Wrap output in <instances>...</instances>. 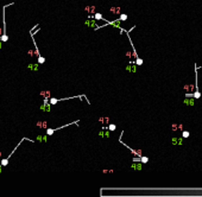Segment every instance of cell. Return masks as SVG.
Here are the masks:
<instances>
[{"instance_id":"cell-21","label":"cell","mask_w":202,"mask_h":197,"mask_svg":"<svg viewBox=\"0 0 202 197\" xmlns=\"http://www.w3.org/2000/svg\"><path fill=\"white\" fill-rule=\"evenodd\" d=\"M140 162H141L143 164H146V163L149 162V158L146 157V156H141V157H140Z\"/></svg>"},{"instance_id":"cell-11","label":"cell","mask_w":202,"mask_h":197,"mask_svg":"<svg viewBox=\"0 0 202 197\" xmlns=\"http://www.w3.org/2000/svg\"><path fill=\"white\" fill-rule=\"evenodd\" d=\"M98 122L101 125V126H108L109 125V118L108 116H101V118H99Z\"/></svg>"},{"instance_id":"cell-18","label":"cell","mask_w":202,"mask_h":197,"mask_svg":"<svg viewBox=\"0 0 202 197\" xmlns=\"http://www.w3.org/2000/svg\"><path fill=\"white\" fill-rule=\"evenodd\" d=\"M93 18H95L96 20H105V22H107L105 18L102 17V14L101 13H95V14H93Z\"/></svg>"},{"instance_id":"cell-13","label":"cell","mask_w":202,"mask_h":197,"mask_svg":"<svg viewBox=\"0 0 202 197\" xmlns=\"http://www.w3.org/2000/svg\"><path fill=\"white\" fill-rule=\"evenodd\" d=\"M26 68L29 70H31V71H38L39 70V63L38 62L37 63H29Z\"/></svg>"},{"instance_id":"cell-9","label":"cell","mask_w":202,"mask_h":197,"mask_svg":"<svg viewBox=\"0 0 202 197\" xmlns=\"http://www.w3.org/2000/svg\"><path fill=\"white\" fill-rule=\"evenodd\" d=\"M36 127H38V128H44L46 130L49 127V125H48V121L46 120H39L36 122Z\"/></svg>"},{"instance_id":"cell-16","label":"cell","mask_w":202,"mask_h":197,"mask_svg":"<svg viewBox=\"0 0 202 197\" xmlns=\"http://www.w3.org/2000/svg\"><path fill=\"white\" fill-rule=\"evenodd\" d=\"M39 95H41L43 99H50V97H51V92L49 90V89H48V90H41V92H39Z\"/></svg>"},{"instance_id":"cell-22","label":"cell","mask_w":202,"mask_h":197,"mask_svg":"<svg viewBox=\"0 0 202 197\" xmlns=\"http://www.w3.org/2000/svg\"><path fill=\"white\" fill-rule=\"evenodd\" d=\"M119 18H120V20H121V22H125V20H127V18H128V17H127V14H126V13H121Z\"/></svg>"},{"instance_id":"cell-30","label":"cell","mask_w":202,"mask_h":197,"mask_svg":"<svg viewBox=\"0 0 202 197\" xmlns=\"http://www.w3.org/2000/svg\"><path fill=\"white\" fill-rule=\"evenodd\" d=\"M3 167H4V166H3L1 164H0V172H1V171H3Z\"/></svg>"},{"instance_id":"cell-15","label":"cell","mask_w":202,"mask_h":197,"mask_svg":"<svg viewBox=\"0 0 202 197\" xmlns=\"http://www.w3.org/2000/svg\"><path fill=\"white\" fill-rule=\"evenodd\" d=\"M171 131H172V132L183 131V125H182V123H172V125H171Z\"/></svg>"},{"instance_id":"cell-26","label":"cell","mask_w":202,"mask_h":197,"mask_svg":"<svg viewBox=\"0 0 202 197\" xmlns=\"http://www.w3.org/2000/svg\"><path fill=\"white\" fill-rule=\"evenodd\" d=\"M27 56H30V57H34V56H36V52H34L33 50H29V51H27Z\"/></svg>"},{"instance_id":"cell-2","label":"cell","mask_w":202,"mask_h":197,"mask_svg":"<svg viewBox=\"0 0 202 197\" xmlns=\"http://www.w3.org/2000/svg\"><path fill=\"white\" fill-rule=\"evenodd\" d=\"M106 25H111V26H113V27H117V29H119V30H121L122 32H125L122 29H121V20H120V18H118V19H115V20H107L106 22V24H103V25H101L100 27H103V26H106Z\"/></svg>"},{"instance_id":"cell-10","label":"cell","mask_w":202,"mask_h":197,"mask_svg":"<svg viewBox=\"0 0 202 197\" xmlns=\"http://www.w3.org/2000/svg\"><path fill=\"white\" fill-rule=\"evenodd\" d=\"M183 104H186V106H189V107H193L195 104V97H188L186 96V99L183 100Z\"/></svg>"},{"instance_id":"cell-14","label":"cell","mask_w":202,"mask_h":197,"mask_svg":"<svg viewBox=\"0 0 202 197\" xmlns=\"http://www.w3.org/2000/svg\"><path fill=\"white\" fill-rule=\"evenodd\" d=\"M131 169L137 170V171H140L143 169V163L141 162H133L132 165H131Z\"/></svg>"},{"instance_id":"cell-27","label":"cell","mask_w":202,"mask_h":197,"mask_svg":"<svg viewBox=\"0 0 202 197\" xmlns=\"http://www.w3.org/2000/svg\"><path fill=\"white\" fill-rule=\"evenodd\" d=\"M1 41H3V42H7V41H8V36H7V34H3V36H1Z\"/></svg>"},{"instance_id":"cell-25","label":"cell","mask_w":202,"mask_h":197,"mask_svg":"<svg viewBox=\"0 0 202 197\" xmlns=\"http://www.w3.org/2000/svg\"><path fill=\"white\" fill-rule=\"evenodd\" d=\"M37 61H38V63H39V64H44V63H45V58H44L43 56L38 57V58H37Z\"/></svg>"},{"instance_id":"cell-6","label":"cell","mask_w":202,"mask_h":197,"mask_svg":"<svg viewBox=\"0 0 202 197\" xmlns=\"http://www.w3.org/2000/svg\"><path fill=\"white\" fill-rule=\"evenodd\" d=\"M183 140H184L183 137H172L171 138V142H172L174 146H182L183 145Z\"/></svg>"},{"instance_id":"cell-23","label":"cell","mask_w":202,"mask_h":197,"mask_svg":"<svg viewBox=\"0 0 202 197\" xmlns=\"http://www.w3.org/2000/svg\"><path fill=\"white\" fill-rule=\"evenodd\" d=\"M108 130L111 131V132H112V131H115V130H117V126H115L114 123H109V125H108Z\"/></svg>"},{"instance_id":"cell-8","label":"cell","mask_w":202,"mask_h":197,"mask_svg":"<svg viewBox=\"0 0 202 197\" xmlns=\"http://www.w3.org/2000/svg\"><path fill=\"white\" fill-rule=\"evenodd\" d=\"M84 11L88 13V14H95L96 13V6L95 5H87L84 7Z\"/></svg>"},{"instance_id":"cell-7","label":"cell","mask_w":202,"mask_h":197,"mask_svg":"<svg viewBox=\"0 0 202 197\" xmlns=\"http://www.w3.org/2000/svg\"><path fill=\"white\" fill-rule=\"evenodd\" d=\"M98 135L101 137V138H109L111 137V131H109L108 128H101L99 132H98Z\"/></svg>"},{"instance_id":"cell-29","label":"cell","mask_w":202,"mask_h":197,"mask_svg":"<svg viewBox=\"0 0 202 197\" xmlns=\"http://www.w3.org/2000/svg\"><path fill=\"white\" fill-rule=\"evenodd\" d=\"M3 43H4L3 41H0V49H1V48H3Z\"/></svg>"},{"instance_id":"cell-1","label":"cell","mask_w":202,"mask_h":197,"mask_svg":"<svg viewBox=\"0 0 202 197\" xmlns=\"http://www.w3.org/2000/svg\"><path fill=\"white\" fill-rule=\"evenodd\" d=\"M24 140H27V141H31V142H34V140H32V139H29V138H25V137H24V138H23V139H22L19 142H18V145H17V146L13 149V151H12V152H11V153H10V154H8L6 158H5V159H1V160H0V164H1L3 166H7V165H8V160H10V158L13 156V153L17 151V149L20 146V144H22V142H23Z\"/></svg>"},{"instance_id":"cell-12","label":"cell","mask_w":202,"mask_h":197,"mask_svg":"<svg viewBox=\"0 0 202 197\" xmlns=\"http://www.w3.org/2000/svg\"><path fill=\"white\" fill-rule=\"evenodd\" d=\"M109 12H111L112 14H114V15H120L121 14V8L119 6H112V7H109Z\"/></svg>"},{"instance_id":"cell-28","label":"cell","mask_w":202,"mask_h":197,"mask_svg":"<svg viewBox=\"0 0 202 197\" xmlns=\"http://www.w3.org/2000/svg\"><path fill=\"white\" fill-rule=\"evenodd\" d=\"M102 172H103V173H112L113 171H112V170H103Z\"/></svg>"},{"instance_id":"cell-24","label":"cell","mask_w":202,"mask_h":197,"mask_svg":"<svg viewBox=\"0 0 202 197\" xmlns=\"http://www.w3.org/2000/svg\"><path fill=\"white\" fill-rule=\"evenodd\" d=\"M134 62H136V64H137V65H143V63H144V62H143V59H141L140 57L136 58V61H134Z\"/></svg>"},{"instance_id":"cell-20","label":"cell","mask_w":202,"mask_h":197,"mask_svg":"<svg viewBox=\"0 0 202 197\" xmlns=\"http://www.w3.org/2000/svg\"><path fill=\"white\" fill-rule=\"evenodd\" d=\"M182 137L184 138V139L189 138V137H190V132H189V131H182Z\"/></svg>"},{"instance_id":"cell-3","label":"cell","mask_w":202,"mask_h":197,"mask_svg":"<svg viewBox=\"0 0 202 197\" xmlns=\"http://www.w3.org/2000/svg\"><path fill=\"white\" fill-rule=\"evenodd\" d=\"M84 25L87 26V27H89V29H93V30H99L100 29V26L98 25V20L95 19H93V18H89V19H87L86 22H84Z\"/></svg>"},{"instance_id":"cell-5","label":"cell","mask_w":202,"mask_h":197,"mask_svg":"<svg viewBox=\"0 0 202 197\" xmlns=\"http://www.w3.org/2000/svg\"><path fill=\"white\" fill-rule=\"evenodd\" d=\"M125 70L128 71V73H137V64H136V62L131 61L130 63L125 67Z\"/></svg>"},{"instance_id":"cell-19","label":"cell","mask_w":202,"mask_h":197,"mask_svg":"<svg viewBox=\"0 0 202 197\" xmlns=\"http://www.w3.org/2000/svg\"><path fill=\"white\" fill-rule=\"evenodd\" d=\"M49 102H50V103L53 106V104H57L60 101H58V99H56V97H52V96H51V97L49 99Z\"/></svg>"},{"instance_id":"cell-17","label":"cell","mask_w":202,"mask_h":197,"mask_svg":"<svg viewBox=\"0 0 202 197\" xmlns=\"http://www.w3.org/2000/svg\"><path fill=\"white\" fill-rule=\"evenodd\" d=\"M48 134H45V135H38L37 138H36V141H39V142H46L48 141Z\"/></svg>"},{"instance_id":"cell-4","label":"cell","mask_w":202,"mask_h":197,"mask_svg":"<svg viewBox=\"0 0 202 197\" xmlns=\"http://www.w3.org/2000/svg\"><path fill=\"white\" fill-rule=\"evenodd\" d=\"M51 106H52V104L49 102V99H44L43 104H41L39 109H41L42 112H46V113H49V112L51 111Z\"/></svg>"}]
</instances>
